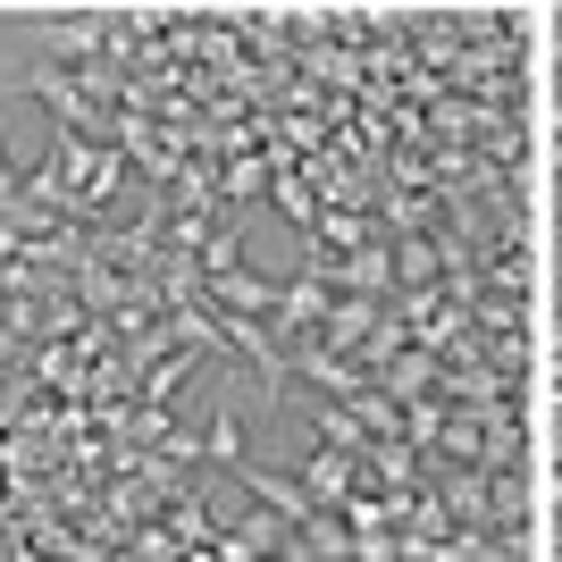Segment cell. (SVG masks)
Segmentation results:
<instances>
[{"instance_id":"cell-1","label":"cell","mask_w":562,"mask_h":562,"mask_svg":"<svg viewBox=\"0 0 562 562\" xmlns=\"http://www.w3.org/2000/svg\"><path fill=\"white\" fill-rule=\"evenodd\" d=\"M278 211L294 218V227H319V202H311V186H303V177H285V186H278Z\"/></svg>"},{"instance_id":"cell-2","label":"cell","mask_w":562,"mask_h":562,"mask_svg":"<svg viewBox=\"0 0 562 562\" xmlns=\"http://www.w3.org/2000/svg\"><path fill=\"white\" fill-rule=\"evenodd\" d=\"M345 453H319V462H311V495H345Z\"/></svg>"}]
</instances>
